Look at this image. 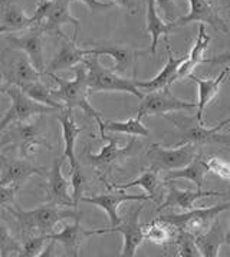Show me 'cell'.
<instances>
[{"mask_svg": "<svg viewBox=\"0 0 230 257\" xmlns=\"http://www.w3.org/2000/svg\"><path fill=\"white\" fill-rule=\"evenodd\" d=\"M227 125H230V116L229 118H226V119H223L219 125H216V126H213V128H214V131H217V133H219L221 128H224V126H227Z\"/></svg>", "mask_w": 230, "mask_h": 257, "instance_id": "obj_46", "label": "cell"}, {"mask_svg": "<svg viewBox=\"0 0 230 257\" xmlns=\"http://www.w3.org/2000/svg\"><path fill=\"white\" fill-rule=\"evenodd\" d=\"M148 160L151 161L153 168L156 170H178L190 164L196 157V147L191 143L181 144V147H174L173 150L163 148L161 145L153 144L147 153Z\"/></svg>", "mask_w": 230, "mask_h": 257, "instance_id": "obj_8", "label": "cell"}, {"mask_svg": "<svg viewBox=\"0 0 230 257\" xmlns=\"http://www.w3.org/2000/svg\"><path fill=\"white\" fill-rule=\"evenodd\" d=\"M89 236H91L89 230L81 226V217H76L72 224H65L61 231L46 234L48 240H53L55 243L62 244L65 254L71 257L79 256L81 247L86 240V237Z\"/></svg>", "mask_w": 230, "mask_h": 257, "instance_id": "obj_19", "label": "cell"}, {"mask_svg": "<svg viewBox=\"0 0 230 257\" xmlns=\"http://www.w3.org/2000/svg\"><path fill=\"white\" fill-rule=\"evenodd\" d=\"M19 250H21V243L15 240L5 221L0 218V257H8L12 254L18 256Z\"/></svg>", "mask_w": 230, "mask_h": 257, "instance_id": "obj_36", "label": "cell"}, {"mask_svg": "<svg viewBox=\"0 0 230 257\" xmlns=\"http://www.w3.org/2000/svg\"><path fill=\"white\" fill-rule=\"evenodd\" d=\"M48 241L46 234H39V236L29 237L25 240V243L21 244V250L18 253L19 257H38L41 256L45 250V243Z\"/></svg>", "mask_w": 230, "mask_h": 257, "instance_id": "obj_37", "label": "cell"}, {"mask_svg": "<svg viewBox=\"0 0 230 257\" xmlns=\"http://www.w3.org/2000/svg\"><path fill=\"white\" fill-rule=\"evenodd\" d=\"M5 208L8 213H11L12 217L16 218V221L25 231H39V234H51L58 223L81 216L76 211L65 210L61 208V206H53L49 203L33 210H22L18 204Z\"/></svg>", "mask_w": 230, "mask_h": 257, "instance_id": "obj_3", "label": "cell"}, {"mask_svg": "<svg viewBox=\"0 0 230 257\" xmlns=\"http://www.w3.org/2000/svg\"><path fill=\"white\" fill-rule=\"evenodd\" d=\"M226 243H227V244H230V226H229V228H227V233H226Z\"/></svg>", "mask_w": 230, "mask_h": 257, "instance_id": "obj_47", "label": "cell"}, {"mask_svg": "<svg viewBox=\"0 0 230 257\" xmlns=\"http://www.w3.org/2000/svg\"><path fill=\"white\" fill-rule=\"evenodd\" d=\"M46 170L36 167L28 160H15L0 153V184L15 185L21 190L32 175H45Z\"/></svg>", "mask_w": 230, "mask_h": 257, "instance_id": "obj_10", "label": "cell"}, {"mask_svg": "<svg viewBox=\"0 0 230 257\" xmlns=\"http://www.w3.org/2000/svg\"><path fill=\"white\" fill-rule=\"evenodd\" d=\"M173 32V28L170 23H164V21L158 16L156 0H148L147 3V33L151 36V53H157V45L161 36L167 38Z\"/></svg>", "mask_w": 230, "mask_h": 257, "instance_id": "obj_30", "label": "cell"}, {"mask_svg": "<svg viewBox=\"0 0 230 257\" xmlns=\"http://www.w3.org/2000/svg\"><path fill=\"white\" fill-rule=\"evenodd\" d=\"M86 184V175L84 174L82 168H73L71 170V187H72V198L73 203L78 206L81 201V197L84 194V188Z\"/></svg>", "mask_w": 230, "mask_h": 257, "instance_id": "obj_38", "label": "cell"}, {"mask_svg": "<svg viewBox=\"0 0 230 257\" xmlns=\"http://www.w3.org/2000/svg\"><path fill=\"white\" fill-rule=\"evenodd\" d=\"M3 33H9V31L5 26H0V35H3Z\"/></svg>", "mask_w": 230, "mask_h": 257, "instance_id": "obj_48", "label": "cell"}, {"mask_svg": "<svg viewBox=\"0 0 230 257\" xmlns=\"http://www.w3.org/2000/svg\"><path fill=\"white\" fill-rule=\"evenodd\" d=\"M43 33L45 31L39 25H32V29L22 36H8V42L11 49L21 51L28 55L33 62L38 71L43 73L45 71V61H43Z\"/></svg>", "mask_w": 230, "mask_h": 257, "instance_id": "obj_13", "label": "cell"}, {"mask_svg": "<svg viewBox=\"0 0 230 257\" xmlns=\"http://www.w3.org/2000/svg\"><path fill=\"white\" fill-rule=\"evenodd\" d=\"M188 3H190L188 15L180 18V19H176L174 22H170L173 29L187 26L190 23H203V25H210L219 33L227 32L226 23L221 21V18L217 13V9L211 0H188Z\"/></svg>", "mask_w": 230, "mask_h": 257, "instance_id": "obj_9", "label": "cell"}, {"mask_svg": "<svg viewBox=\"0 0 230 257\" xmlns=\"http://www.w3.org/2000/svg\"><path fill=\"white\" fill-rule=\"evenodd\" d=\"M61 38L63 39V42L59 51L53 55L51 62L45 66L43 73H46V75L48 73H56L58 71H65V69H73L75 66L82 63L85 58L88 56V49L79 48L73 38L72 39L68 38L65 33Z\"/></svg>", "mask_w": 230, "mask_h": 257, "instance_id": "obj_15", "label": "cell"}, {"mask_svg": "<svg viewBox=\"0 0 230 257\" xmlns=\"http://www.w3.org/2000/svg\"><path fill=\"white\" fill-rule=\"evenodd\" d=\"M207 165H209V171L217 174L220 178L223 180H227L230 181V164L220 160L217 157H211L209 161H207Z\"/></svg>", "mask_w": 230, "mask_h": 257, "instance_id": "obj_39", "label": "cell"}, {"mask_svg": "<svg viewBox=\"0 0 230 257\" xmlns=\"http://www.w3.org/2000/svg\"><path fill=\"white\" fill-rule=\"evenodd\" d=\"M224 194L217 193V191H204L203 188L199 190H180L177 185L174 184V181H168L167 183V196L166 200L161 203V206L158 207L157 211L160 213L161 210L168 208V207H178L184 211L194 208V204L199 198L204 197H223Z\"/></svg>", "mask_w": 230, "mask_h": 257, "instance_id": "obj_21", "label": "cell"}, {"mask_svg": "<svg viewBox=\"0 0 230 257\" xmlns=\"http://www.w3.org/2000/svg\"><path fill=\"white\" fill-rule=\"evenodd\" d=\"M75 0H55L51 6V9L48 12L45 21L39 25L42 26V29L45 32H53L58 36H62V25H72L75 33H73V39L76 41L78 33L81 29V22L79 19L73 18L71 13V5Z\"/></svg>", "mask_w": 230, "mask_h": 257, "instance_id": "obj_16", "label": "cell"}, {"mask_svg": "<svg viewBox=\"0 0 230 257\" xmlns=\"http://www.w3.org/2000/svg\"><path fill=\"white\" fill-rule=\"evenodd\" d=\"M197 108V102L183 101L177 96H174L168 88L158 89L153 92H147L141 98L140 106L137 109V116L143 119L144 116L151 115H164L167 112H176V111H186Z\"/></svg>", "mask_w": 230, "mask_h": 257, "instance_id": "obj_7", "label": "cell"}, {"mask_svg": "<svg viewBox=\"0 0 230 257\" xmlns=\"http://www.w3.org/2000/svg\"><path fill=\"white\" fill-rule=\"evenodd\" d=\"M86 68V83L89 93L95 92H126L131 93L141 99L144 93L136 85V78L130 79L123 75L114 72L109 68H105L99 62V56L88 55L82 62Z\"/></svg>", "mask_w": 230, "mask_h": 257, "instance_id": "obj_2", "label": "cell"}, {"mask_svg": "<svg viewBox=\"0 0 230 257\" xmlns=\"http://www.w3.org/2000/svg\"><path fill=\"white\" fill-rule=\"evenodd\" d=\"M6 137H8V141H13V144L18 145L22 158H26L29 154L35 153V150L39 147L52 148L43 140L41 128L36 126L35 123L21 122V125L13 128Z\"/></svg>", "mask_w": 230, "mask_h": 257, "instance_id": "obj_18", "label": "cell"}, {"mask_svg": "<svg viewBox=\"0 0 230 257\" xmlns=\"http://www.w3.org/2000/svg\"><path fill=\"white\" fill-rule=\"evenodd\" d=\"M229 73L230 68H226V69H223V71L219 73V76H216V78H203V79H200V78H197L194 73H190V75H188V78H190L191 81H194V82L197 83V86H199V101H197V113H196V119H197V122L201 123V125H206L204 121H203V112H204L206 106H207V105L211 102V99L219 93L220 86H221V83L227 79Z\"/></svg>", "mask_w": 230, "mask_h": 257, "instance_id": "obj_23", "label": "cell"}, {"mask_svg": "<svg viewBox=\"0 0 230 257\" xmlns=\"http://www.w3.org/2000/svg\"><path fill=\"white\" fill-rule=\"evenodd\" d=\"M92 48H86L88 55H96V56H109L114 59V66L111 68L114 72L124 75L127 73L134 65L136 59L143 55V52H138L133 49L131 46L124 45V43H109V42H98L92 43Z\"/></svg>", "mask_w": 230, "mask_h": 257, "instance_id": "obj_12", "label": "cell"}, {"mask_svg": "<svg viewBox=\"0 0 230 257\" xmlns=\"http://www.w3.org/2000/svg\"><path fill=\"white\" fill-rule=\"evenodd\" d=\"M229 19H230V12H229Z\"/></svg>", "mask_w": 230, "mask_h": 257, "instance_id": "obj_49", "label": "cell"}, {"mask_svg": "<svg viewBox=\"0 0 230 257\" xmlns=\"http://www.w3.org/2000/svg\"><path fill=\"white\" fill-rule=\"evenodd\" d=\"M156 3H157V8L160 9V12L164 15L166 21L168 22L176 21V18H177V15H178V11L174 0H156Z\"/></svg>", "mask_w": 230, "mask_h": 257, "instance_id": "obj_41", "label": "cell"}, {"mask_svg": "<svg viewBox=\"0 0 230 257\" xmlns=\"http://www.w3.org/2000/svg\"><path fill=\"white\" fill-rule=\"evenodd\" d=\"M114 190L117 191L102 193V194H96L92 197H81L82 203L92 204V206L104 210L109 218L111 227L117 226L121 221V217L118 214V208L121 204H124L127 201H148V200H151L148 194H127L124 193V190H118V188H114Z\"/></svg>", "mask_w": 230, "mask_h": 257, "instance_id": "obj_11", "label": "cell"}, {"mask_svg": "<svg viewBox=\"0 0 230 257\" xmlns=\"http://www.w3.org/2000/svg\"><path fill=\"white\" fill-rule=\"evenodd\" d=\"M203 63H211L214 66H224V65H229L230 63V49L226 52H221L219 55L209 58V59H203Z\"/></svg>", "mask_w": 230, "mask_h": 257, "instance_id": "obj_43", "label": "cell"}, {"mask_svg": "<svg viewBox=\"0 0 230 257\" xmlns=\"http://www.w3.org/2000/svg\"><path fill=\"white\" fill-rule=\"evenodd\" d=\"M144 208V204H140L136 208H131L126 217H121V221L109 228H99V230H89L91 236L94 234H105V233H121L124 237V246L120 253L123 257H134L137 254L138 247L146 240L144 226L140 223V214Z\"/></svg>", "mask_w": 230, "mask_h": 257, "instance_id": "obj_5", "label": "cell"}, {"mask_svg": "<svg viewBox=\"0 0 230 257\" xmlns=\"http://www.w3.org/2000/svg\"><path fill=\"white\" fill-rule=\"evenodd\" d=\"M19 88L29 98H32L33 101H36V102L48 105V106H52V108L58 109V111H61V109L65 108V105L53 96L52 89H49L41 79L39 81H33V82L22 83V85H19Z\"/></svg>", "mask_w": 230, "mask_h": 257, "instance_id": "obj_31", "label": "cell"}, {"mask_svg": "<svg viewBox=\"0 0 230 257\" xmlns=\"http://www.w3.org/2000/svg\"><path fill=\"white\" fill-rule=\"evenodd\" d=\"M11 83H8L5 81V78H3V75L0 73V93H5L6 92V89H8V86H9Z\"/></svg>", "mask_w": 230, "mask_h": 257, "instance_id": "obj_45", "label": "cell"}, {"mask_svg": "<svg viewBox=\"0 0 230 257\" xmlns=\"http://www.w3.org/2000/svg\"><path fill=\"white\" fill-rule=\"evenodd\" d=\"M166 51L168 53V59L166 66L161 69V72L158 73L157 76L148 79V81H138L136 79L137 88L140 91L144 92H153V91H158V89H164V88H170L173 83L176 82V75H177L178 68L183 62L187 59V56H181V58H176L174 53L171 51V46L168 43L167 38H166Z\"/></svg>", "mask_w": 230, "mask_h": 257, "instance_id": "obj_20", "label": "cell"}, {"mask_svg": "<svg viewBox=\"0 0 230 257\" xmlns=\"http://www.w3.org/2000/svg\"><path fill=\"white\" fill-rule=\"evenodd\" d=\"M6 95L11 98V108L5 112L3 118L0 119V133L11 123L29 122V119L36 115H45V113L58 112L52 106L43 105L36 102L32 98H29L26 93L22 91L19 86L11 83L6 89Z\"/></svg>", "mask_w": 230, "mask_h": 257, "instance_id": "obj_4", "label": "cell"}, {"mask_svg": "<svg viewBox=\"0 0 230 257\" xmlns=\"http://www.w3.org/2000/svg\"><path fill=\"white\" fill-rule=\"evenodd\" d=\"M75 78L73 79H65L58 76L56 73H48L49 78H52L53 82L58 85L56 89H52L53 96L61 101L66 108H79L85 115L96 121L99 126V135L104 133V121H102V113L96 111L91 105L88 96L91 95L86 83V68L84 63H79L78 66L73 68Z\"/></svg>", "mask_w": 230, "mask_h": 257, "instance_id": "obj_1", "label": "cell"}, {"mask_svg": "<svg viewBox=\"0 0 230 257\" xmlns=\"http://www.w3.org/2000/svg\"><path fill=\"white\" fill-rule=\"evenodd\" d=\"M58 121L61 122L62 126V135H63V160L69 161V167L71 170L81 167L78 158H76V153H75V147H76V140L79 134L84 131L78 123L73 116L72 109L71 108H63L61 111H58Z\"/></svg>", "mask_w": 230, "mask_h": 257, "instance_id": "obj_17", "label": "cell"}, {"mask_svg": "<svg viewBox=\"0 0 230 257\" xmlns=\"http://www.w3.org/2000/svg\"><path fill=\"white\" fill-rule=\"evenodd\" d=\"M173 243L178 247V257H203L196 243V236L188 231L178 230Z\"/></svg>", "mask_w": 230, "mask_h": 257, "instance_id": "obj_35", "label": "cell"}, {"mask_svg": "<svg viewBox=\"0 0 230 257\" xmlns=\"http://www.w3.org/2000/svg\"><path fill=\"white\" fill-rule=\"evenodd\" d=\"M32 25V16H26L15 0H0V26H5L11 33L31 28Z\"/></svg>", "mask_w": 230, "mask_h": 257, "instance_id": "obj_26", "label": "cell"}, {"mask_svg": "<svg viewBox=\"0 0 230 257\" xmlns=\"http://www.w3.org/2000/svg\"><path fill=\"white\" fill-rule=\"evenodd\" d=\"M227 210H230V203L217 204L213 207H204V208H191L181 214L168 213L164 216H160L158 218L170 223L177 230L188 231L194 236H199L209 228L210 224L214 221L216 217H219L220 213L227 211Z\"/></svg>", "mask_w": 230, "mask_h": 257, "instance_id": "obj_6", "label": "cell"}, {"mask_svg": "<svg viewBox=\"0 0 230 257\" xmlns=\"http://www.w3.org/2000/svg\"><path fill=\"white\" fill-rule=\"evenodd\" d=\"M5 81L8 83L13 85H22V83L33 82V81H39L42 72L36 69V66L33 65V62L29 59L28 55H22L16 61H13L9 65L8 71L2 73Z\"/></svg>", "mask_w": 230, "mask_h": 257, "instance_id": "obj_25", "label": "cell"}, {"mask_svg": "<svg viewBox=\"0 0 230 257\" xmlns=\"http://www.w3.org/2000/svg\"><path fill=\"white\" fill-rule=\"evenodd\" d=\"M160 180H158V174L156 173V168H150L144 171L143 174L140 175L136 180H131L126 184H111L109 188H118V190H127L131 187H141L147 191V194L150 196L151 200H156V191H157Z\"/></svg>", "mask_w": 230, "mask_h": 257, "instance_id": "obj_34", "label": "cell"}, {"mask_svg": "<svg viewBox=\"0 0 230 257\" xmlns=\"http://www.w3.org/2000/svg\"><path fill=\"white\" fill-rule=\"evenodd\" d=\"M19 188L15 185H2L0 184V206L8 207L16 204V194Z\"/></svg>", "mask_w": 230, "mask_h": 257, "instance_id": "obj_40", "label": "cell"}, {"mask_svg": "<svg viewBox=\"0 0 230 257\" xmlns=\"http://www.w3.org/2000/svg\"><path fill=\"white\" fill-rule=\"evenodd\" d=\"M210 43V36L206 33V28L203 23H200L199 26V33H197V39H196V43L193 46L191 52L187 55V59L183 62L178 68L177 75H176V82L177 81H183L188 78L190 73H193L194 68L203 62V53L207 49Z\"/></svg>", "mask_w": 230, "mask_h": 257, "instance_id": "obj_28", "label": "cell"}, {"mask_svg": "<svg viewBox=\"0 0 230 257\" xmlns=\"http://www.w3.org/2000/svg\"><path fill=\"white\" fill-rule=\"evenodd\" d=\"M177 231L178 230L176 227L171 226L170 223L161 220V218H156L150 224L144 226V234H146L147 240H150L151 243L158 244V246L173 243L177 236Z\"/></svg>", "mask_w": 230, "mask_h": 257, "instance_id": "obj_32", "label": "cell"}, {"mask_svg": "<svg viewBox=\"0 0 230 257\" xmlns=\"http://www.w3.org/2000/svg\"><path fill=\"white\" fill-rule=\"evenodd\" d=\"M196 243H197V247H199L203 257L219 256L220 247L226 243V234L220 226L219 217L214 218V221L210 224L206 231L196 236Z\"/></svg>", "mask_w": 230, "mask_h": 257, "instance_id": "obj_27", "label": "cell"}, {"mask_svg": "<svg viewBox=\"0 0 230 257\" xmlns=\"http://www.w3.org/2000/svg\"><path fill=\"white\" fill-rule=\"evenodd\" d=\"M63 158H55L52 167L48 173V184H46V201L53 206L61 207H73L76 208V204L73 203L72 196L69 194V185L71 183L63 177L62 174Z\"/></svg>", "mask_w": 230, "mask_h": 257, "instance_id": "obj_14", "label": "cell"}, {"mask_svg": "<svg viewBox=\"0 0 230 257\" xmlns=\"http://www.w3.org/2000/svg\"><path fill=\"white\" fill-rule=\"evenodd\" d=\"M173 122L177 125L181 130V143L180 144H186V143H191V144H201V143H224V144H230V138H224L223 135H217V131H214V128H206L201 123H183L177 121V119H171Z\"/></svg>", "mask_w": 230, "mask_h": 257, "instance_id": "obj_24", "label": "cell"}, {"mask_svg": "<svg viewBox=\"0 0 230 257\" xmlns=\"http://www.w3.org/2000/svg\"><path fill=\"white\" fill-rule=\"evenodd\" d=\"M79 2L84 3L91 12H104L114 6L112 2H102V0H79Z\"/></svg>", "mask_w": 230, "mask_h": 257, "instance_id": "obj_42", "label": "cell"}, {"mask_svg": "<svg viewBox=\"0 0 230 257\" xmlns=\"http://www.w3.org/2000/svg\"><path fill=\"white\" fill-rule=\"evenodd\" d=\"M101 138L106 140L108 144L102 147V150L98 154L88 153V155H86V160L89 161V164L94 165L96 168H108V167H111L118 160H123V158L133 154V151H134V148H136L137 145L136 140H131L126 147H120L117 138H114V137H108L106 134H104Z\"/></svg>", "mask_w": 230, "mask_h": 257, "instance_id": "obj_22", "label": "cell"}, {"mask_svg": "<svg viewBox=\"0 0 230 257\" xmlns=\"http://www.w3.org/2000/svg\"><path fill=\"white\" fill-rule=\"evenodd\" d=\"M118 133V134L133 135V137H148L150 131L144 123L141 122V119L137 118H131L127 121H109V122L104 123V133Z\"/></svg>", "mask_w": 230, "mask_h": 257, "instance_id": "obj_33", "label": "cell"}, {"mask_svg": "<svg viewBox=\"0 0 230 257\" xmlns=\"http://www.w3.org/2000/svg\"><path fill=\"white\" fill-rule=\"evenodd\" d=\"M207 173H209V165H207V163L203 161L201 158H199L196 155L194 160L190 164L186 165V167L168 171L167 175H166V181H174V180H178V178H184V180H188V181L194 183L196 188L201 190Z\"/></svg>", "mask_w": 230, "mask_h": 257, "instance_id": "obj_29", "label": "cell"}, {"mask_svg": "<svg viewBox=\"0 0 230 257\" xmlns=\"http://www.w3.org/2000/svg\"><path fill=\"white\" fill-rule=\"evenodd\" d=\"M114 5H118L130 12L131 15H136L138 11V0H111Z\"/></svg>", "mask_w": 230, "mask_h": 257, "instance_id": "obj_44", "label": "cell"}]
</instances>
